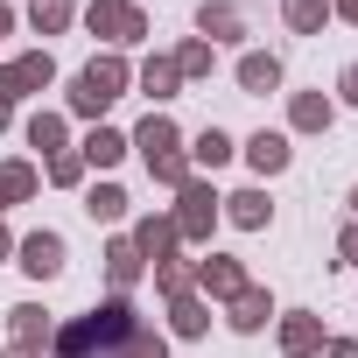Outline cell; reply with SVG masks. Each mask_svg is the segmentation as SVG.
I'll list each match as a JSON object with an SVG mask.
<instances>
[{
    "label": "cell",
    "mask_w": 358,
    "mask_h": 358,
    "mask_svg": "<svg viewBox=\"0 0 358 358\" xmlns=\"http://www.w3.org/2000/svg\"><path fill=\"white\" fill-rule=\"evenodd\" d=\"M141 323H148V316L134 309V295H106V302H92L85 316L57 323L50 358H120V344H127Z\"/></svg>",
    "instance_id": "1"
},
{
    "label": "cell",
    "mask_w": 358,
    "mask_h": 358,
    "mask_svg": "<svg viewBox=\"0 0 358 358\" xmlns=\"http://www.w3.org/2000/svg\"><path fill=\"white\" fill-rule=\"evenodd\" d=\"M127 92H134V64H127L120 50H99V57L71 78V92H64V120H92V127H106V113H113Z\"/></svg>",
    "instance_id": "2"
},
{
    "label": "cell",
    "mask_w": 358,
    "mask_h": 358,
    "mask_svg": "<svg viewBox=\"0 0 358 358\" xmlns=\"http://www.w3.org/2000/svg\"><path fill=\"white\" fill-rule=\"evenodd\" d=\"M169 218H176V239H183V246H211V232L225 225V211H218V183H211V176H190V183L176 190Z\"/></svg>",
    "instance_id": "3"
},
{
    "label": "cell",
    "mask_w": 358,
    "mask_h": 358,
    "mask_svg": "<svg viewBox=\"0 0 358 358\" xmlns=\"http://www.w3.org/2000/svg\"><path fill=\"white\" fill-rule=\"evenodd\" d=\"M78 22L106 43V50H134V43H148V8H141V0H85V8H78Z\"/></svg>",
    "instance_id": "4"
},
{
    "label": "cell",
    "mask_w": 358,
    "mask_h": 358,
    "mask_svg": "<svg viewBox=\"0 0 358 358\" xmlns=\"http://www.w3.org/2000/svg\"><path fill=\"white\" fill-rule=\"evenodd\" d=\"M15 267H22L29 281H57V274L71 267V239H64L57 225H36V232L15 239Z\"/></svg>",
    "instance_id": "5"
},
{
    "label": "cell",
    "mask_w": 358,
    "mask_h": 358,
    "mask_svg": "<svg viewBox=\"0 0 358 358\" xmlns=\"http://www.w3.org/2000/svg\"><path fill=\"white\" fill-rule=\"evenodd\" d=\"M50 85H57V57L50 50H22V57L0 64V99H8V106H22V99H36Z\"/></svg>",
    "instance_id": "6"
},
{
    "label": "cell",
    "mask_w": 358,
    "mask_h": 358,
    "mask_svg": "<svg viewBox=\"0 0 358 358\" xmlns=\"http://www.w3.org/2000/svg\"><path fill=\"white\" fill-rule=\"evenodd\" d=\"M246 281H253V274H246V260H232V253H204V260H190V288H197L211 309H225Z\"/></svg>",
    "instance_id": "7"
},
{
    "label": "cell",
    "mask_w": 358,
    "mask_h": 358,
    "mask_svg": "<svg viewBox=\"0 0 358 358\" xmlns=\"http://www.w3.org/2000/svg\"><path fill=\"white\" fill-rule=\"evenodd\" d=\"M239 162L253 169V183H274V176H288V162H295V141L281 127H260V134L239 141Z\"/></svg>",
    "instance_id": "8"
},
{
    "label": "cell",
    "mask_w": 358,
    "mask_h": 358,
    "mask_svg": "<svg viewBox=\"0 0 358 358\" xmlns=\"http://www.w3.org/2000/svg\"><path fill=\"white\" fill-rule=\"evenodd\" d=\"M323 337H330V330H323L316 309H281V316H274V344H281V358H316Z\"/></svg>",
    "instance_id": "9"
},
{
    "label": "cell",
    "mask_w": 358,
    "mask_h": 358,
    "mask_svg": "<svg viewBox=\"0 0 358 358\" xmlns=\"http://www.w3.org/2000/svg\"><path fill=\"white\" fill-rule=\"evenodd\" d=\"M197 36H204L211 50H225V43H246L253 22H246L239 0H204V8H197Z\"/></svg>",
    "instance_id": "10"
},
{
    "label": "cell",
    "mask_w": 358,
    "mask_h": 358,
    "mask_svg": "<svg viewBox=\"0 0 358 358\" xmlns=\"http://www.w3.org/2000/svg\"><path fill=\"white\" fill-rule=\"evenodd\" d=\"M218 211H225L232 232H267V225H274V197H267V183H246V190L218 197Z\"/></svg>",
    "instance_id": "11"
},
{
    "label": "cell",
    "mask_w": 358,
    "mask_h": 358,
    "mask_svg": "<svg viewBox=\"0 0 358 358\" xmlns=\"http://www.w3.org/2000/svg\"><path fill=\"white\" fill-rule=\"evenodd\" d=\"M148 281V260H141V246L127 239V232H113L106 239V295H134Z\"/></svg>",
    "instance_id": "12"
},
{
    "label": "cell",
    "mask_w": 358,
    "mask_h": 358,
    "mask_svg": "<svg viewBox=\"0 0 358 358\" xmlns=\"http://www.w3.org/2000/svg\"><path fill=\"white\" fill-rule=\"evenodd\" d=\"M274 316H281V309H274V295H267L260 281H246V288L225 302V330H239V337H260Z\"/></svg>",
    "instance_id": "13"
},
{
    "label": "cell",
    "mask_w": 358,
    "mask_h": 358,
    "mask_svg": "<svg viewBox=\"0 0 358 358\" xmlns=\"http://www.w3.org/2000/svg\"><path fill=\"white\" fill-rule=\"evenodd\" d=\"M127 239L141 246V260L155 267V260H169V253H183V239H176V218L169 211H141L134 225H127Z\"/></svg>",
    "instance_id": "14"
},
{
    "label": "cell",
    "mask_w": 358,
    "mask_h": 358,
    "mask_svg": "<svg viewBox=\"0 0 358 358\" xmlns=\"http://www.w3.org/2000/svg\"><path fill=\"white\" fill-rule=\"evenodd\" d=\"M330 127H337V99L330 92H288V127H281L288 141L295 134H330Z\"/></svg>",
    "instance_id": "15"
},
{
    "label": "cell",
    "mask_w": 358,
    "mask_h": 358,
    "mask_svg": "<svg viewBox=\"0 0 358 358\" xmlns=\"http://www.w3.org/2000/svg\"><path fill=\"white\" fill-rule=\"evenodd\" d=\"M50 337H57V316H50L43 302H15V309H8V344H22V351H43V358H50Z\"/></svg>",
    "instance_id": "16"
},
{
    "label": "cell",
    "mask_w": 358,
    "mask_h": 358,
    "mask_svg": "<svg viewBox=\"0 0 358 358\" xmlns=\"http://www.w3.org/2000/svg\"><path fill=\"white\" fill-rule=\"evenodd\" d=\"M232 78H239V92L246 99H267V92H281V57L274 50H239V64H232Z\"/></svg>",
    "instance_id": "17"
},
{
    "label": "cell",
    "mask_w": 358,
    "mask_h": 358,
    "mask_svg": "<svg viewBox=\"0 0 358 358\" xmlns=\"http://www.w3.org/2000/svg\"><path fill=\"white\" fill-rule=\"evenodd\" d=\"M134 85H141V92L155 99V113H162L176 92H183V71H176V57H169V50H155V57H141V64H134Z\"/></svg>",
    "instance_id": "18"
},
{
    "label": "cell",
    "mask_w": 358,
    "mask_h": 358,
    "mask_svg": "<svg viewBox=\"0 0 358 358\" xmlns=\"http://www.w3.org/2000/svg\"><path fill=\"white\" fill-rule=\"evenodd\" d=\"M22 141H29V148L50 162V155H64V148H71V120H64L57 106H36V113L22 120Z\"/></svg>",
    "instance_id": "19"
},
{
    "label": "cell",
    "mask_w": 358,
    "mask_h": 358,
    "mask_svg": "<svg viewBox=\"0 0 358 358\" xmlns=\"http://www.w3.org/2000/svg\"><path fill=\"white\" fill-rule=\"evenodd\" d=\"M183 155H190V169H197V176H218V169L239 155V141L211 120V127H197V141H183Z\"/></svg>",
    "instance_id": "20"
},
{
    "label": "cell",
    "mask_w": 358,
    "mask_h": 358,
    "mask_svg": "<svg viewBox=\"0 0 358 358\" xmlns=\"http://www.w3.org/2000/svg\"><path fill=\"white\" fill-rule=\"evenodd\" d=\"M43 190V169L29 162V155H8V162H0V218H8L15 204H29Z\"/></svg>",
    "instance_id": "21"
},
{
    "label": "cell",
    "mask_w": 358,
    "mask_h": 358,
    "mask_svg": "<svg viewBox=\"0 0 358 358\" xmlns=\"http://www.w3.org/2000/svg\"><path fill=\"white\" fill-rule=\"evenodd\" d=\"M127 148H134L141 162H155V155H176V148H183V127H176L169 113H148V120L127 134Z\"/></svg>",
    "instance_id": "22"
},
{
    "label": "cell",
    "mask_w": 358,
    "mask_h": 358,
    "mask_svg": "<svg viewBox=\"0 0 358 358\" xmlns=\"http://www.w3.org/2000/svg\"><path fill=\"white\" fill-rule=\"evenodd\" d=\"M169 337H183V344H197V337H211V302L190 288V295H176L169 302V323H162Z\"/></svg>",
    "instance_id": "23"
},
{
    "label": "cell",
    "mask_w": 358,
    "mask_h": 358,
    "mask_svg": "<svg viewBox=\"0 0 358 358\" xmlns=\"http://www.w3.org/2000/svg\"><path fill=\"white\" fill-rule=\"evenodd\" d=\"M78 155H85V169H99V176H113V169H120V162H127L134 148H127V134H120V127H92V134L78 141Z\"/></svg>",
    "instance_id": "24"
},
{
    "label": "cell",
    "mask_w": 358,
    "mask_h": 358,
    "mask_svg": "<svg viewBox=\"0 0 358 358\" xmlns=\"http://www.w3.org/2000/svg\"><path fill=\"white\" fill-rule=\"evenodd\" d=\"M127 190L113 183V176H99V183H85V211H92V225H127Z\"/></svg>",
    "instance_id": "25"
},
{
    "label": "cell",
    "mask_w": 358,
    "mask_h": 358,
    "mask_svg": "<svg viewBox=\"0 0 358 358\" xmlns=\"http://www.w3.org/2000/svg\"><path fill=\"white\" fill-rule=\"evenodd\" d=\"M169 57H176V71H183V85H197V78H211V71H218V50H211L204 36H190V43H176Z\"/></svg>",
    "instance_id": "26"
},
{
    "label": "cell",
    "mask_w": 358,
    "mask_h": 358,
    "mask_svg": "<svg viewBox=\"0 0 358 358\" xmlns=\"http://www.w3.org/2000/svg\"><path fill=\"white\" fill-rule=\"evenodd\" d=\"M78 22V0H29V29L36 36H64Z\"/></svg>",
    "instance_id": "27"
},
{
    "label": "cell",
    "mask_w": 358,
    "mask_h": 358,
    "mask_svg": "<svg viewBox=\"0 0 358 358\" xmlns=\"http://www.w3.org/2000/svg\"><path fill=\"white\" fill-rule=\"evenodd\" d=\"M281 22H288V36H323L330 0H281Z\"/></svg>",
    "instance_id": "28"
},
{
    "label": "cell",
    "mask_w": 358,
    "mask_h": 358,
    "mask_svg": "<svg viewBox=\"0 0 358 358\" xmlns=\"http://www.w3.org/2000/svg\"><path fill=\"white\" fill-rule=\"evenodd\" d=\"M85 176H92V169H85V155H78V148H64V155H50V162H43V183H50V190H85Z\"/></svg>",
    "instance_id": "29"
},
{
    "label": "cell",
    "mask_w": 358,
    "mask_h": 358,
    "mask_svg": "<svg viewBox=\"0 0 358 358\" xmlns=\"http://www.w3.org/2000/svg\"><path fill=\"white\" fill-rule=\"evenodd\" d=\"M148 274H155V295H162V302H176V295H190V260H176V253H169V260H155Z\"/></svg>",
    "instance_id": "30"
},
{
    "label": "cell",
    "mask_w": 358,
    "mask_h": 358,
    "mask_svg": "<svg viewBox=\"0 0 358 358\" xmlns=\"http://www.w3.org/2000/svg\"><path fill=\"white\" fill-rule=\"evenodd\" d=\"M148 176H155L162 190H183L197 169H190V155H183V148H176V155H155V162H148Z\"/></svg>",
    "instance_id": "31"
},
{
    "label": "cell",
    "mask_w": 358,
    "mask_h": 358,
    "mask_svg": "<svg viewBox=\"0 0 358 358\" xmlns=\"http://www.w3.org/2000/svg\"><path fill=\"white\" fill-rule=\"evenodd\" d=\"M120 358H169V330H162V323H141V330L120 344Z\"/></svg>",
    "instance_id": "32"
},
{
    "label": "cell",
    "mask_w": 358,
    "mask_h": 358,
    "mask_svg": "<svg viewBox=\"0 0 358 358\" xmlns=\"http://www.w3.org/2000/svg\"><path fill=\"white\" fill-rule=\"evenodd\" d=\"M337 267H358V218L337 232Z\"/></svg>",
    "instance_id": "33"
},
{
    "label": "cell",
    "mask_w": 358,
    "mask_h": 358,
    "mask_svg": "<svg viewBox=\"0 0 358 358\" xmlns=\"http://www.w3.org/2000/svg\"><path fill=\"white\" fill-rule=\"evenodd\" d=\"M337 106H351V113H358V64H344V71H337Z\"/></svg>",
    "instance_id": "34"
},
{
    "label": "cell",
    "mask_w": 358,
    "mask_h": 358,
    "mask_svg": "<svg viewBox=\"0 0 358 358\" xmlns=\"http://www.w3.org/2000/svg\"><path fill=\"white\" fill-rule=\"evenodd\" d=\"M316 358H358V337H323V351Z\"/></svg>",
    "instance_id": "35"
},
{
    "label": "cell",
    "mask_w": 358,
    "mask_h": 358,
    "mask_svg": "<svg viewBox=\"0 0 358 358\" xmlns=\"http://www.w3.org/2000/svg\"><path fill=\"white\" fill-rule=\"evenodd\" d=\"M330 22H351L358 29V0H330Z\"/></svg>",
    "instance_id": "36"
},
{
    "label": "cell",
    "mask_w": 358,
    "mask_h": 358,
    "mask_svg": "<svg viewBox=\"0 0 358 358\" xmlns=\"http://www.w3.org/2000/svg\"><path fill=\"white\" fill-rule=\"evenodd\" d=\"M15 22H22V15H15V0H0V36H15Z\"/></svg>",
    "instance_id": "37"
},
{
    "label": "cell",
    "mask_w": 358,
    "mask_h": 358,
    "mask_svg": "<svg viewBox=\"0 0 358 358\" xmlns=\"http://www.w3.org/2000/svg\"><path fill=\"white\" fill-rule=\"evenodd\" d=\"M15 260V232H8V218H0V267Z\"/></svg>",
    "instance_id": "38"
},
{
    "label": "cell",
    "mask_w": 358,
    "mask_h": 358,
    "mask_svg": "<svg viewBox=\"0 0 358 358\" xmlns=\"http://www.w3.org/2000/svg\"><path fill=\"white\" fill-rule=\"evenodd\" d=\"M8 127H15V106H8V99H0V134H8Z\"/></svg>",
    "instance_id": "39"
},
{
    "label": "cell",
    "mask_w": 358,
    "mask_h": 358,
    "mask_svg": "<svg viewBox=\"0 0 358 358\" xmlns=\"http://www.w3.org/2000/svg\"><path fill=\"white\" fill-rule=\"evenodd\" d=\"M0 358H43V351H22V344H8V351H0Z\"/></svg>",
    "instance_id": "40"
},
{
    "label": "cell",
    "mask_w": 358,
    "mask_h": 358,
    "mask_svg": "<svg viewBox=\"0 0 358 358\" xmlns=\"http://www.w3.org/2000/svg\"><path fill=\"white\" fill-rule=\"evenodd\" d=\"M344 204H351V218H358V190H351V197H344Z\"/></svg>",
    "instance_id": "41"
}]
</instances>
